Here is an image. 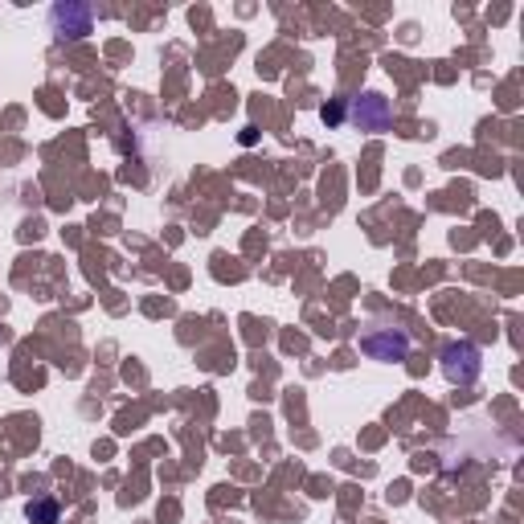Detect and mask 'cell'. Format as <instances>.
Masks as SVG:
<instances>
[{"instance_id": "7a4b0ae2", "label": "cell", "mask_w": 524, "mask_h": 524, "mask_svg": "<svg viewBox=\"0 0 524 524\" xmlns=\"http://www.w3.org/2000/svg\"><path fill=\"white\" fill-rule=\"evenodd\" d=\"M479 369H484V353H479L471 340H451L443 348V373L451 385H471L479 377Z\"/></svg>"}, {"instance_id": "5b68a950", "label": "cell", "mask_w": 524, "mask_h": 524, "mask_svg": "<svg viewBox=\"0 0 524 524\" xmlns=\"http://www.w3.org/2000/svg\"><path fill=\"white\" fill-rule=\"evenodd\" d=\"M25 516H29V524H58V520H62V508H58V500H50V496H37V500L25 504Z\"/></svg>"}, {"instance_id": "8992f818", "label": "cell", "mask_w": 524, "mask_h": 524, "mask_svg": "<svg viewBox=\"0 0 524 524\" xmlns=\"http://www.w3.org/2000/svg\"><path fill=\"white\" fill-rule=\"evenodd\" d=\"M344 107H348V99H336V103H324V123H340L344 119Z\"/></svg>"}, {"instance_id": "277c9868", "label": "cell", "mask_w": 524, "mask_h": 524, "mask_svg": "<svg viewBox=\"0 0 524 524\" xmlns=\"http://www.w3.org/2000/svg\"><path fill=\"white\" fill-rule=\"evenodd\" d=\"M348 115H353V123H357L361 131H385V127L393 123V107H389V99L377 95V91H365V95H357V99H348Z\"/></svg>"}, {"instance_id": "3957f363", "label": "cell", "mask_w": 524, "mask_h": 524, "mask_svg": "<svg viewBox=\"0 0 524 524\" xmlns=\"http://www.w3.org/2000/svg\"><path fill=\"white\" fill-rule=\"evenodd\" d=\"M95 29V13L91 5H74V0H62V5L50 9V33L58 41H82Z\"/></svg>"}, {"instance_id": "6da1fadb", "label": "cell", "mask_w": 524, "mask_h": 524, "mask_svg": "<svg viewBox=\"0 0 524 524\" xmlns=\"http://www.w3.org/2000/svg\"><path fill=\"white\" fill-rule=\"evenodd\" d=\"M361 353L369 361H381V365H398L410 357V332L402 328H369L361 336Z\"/></svg>"}]
</instances>
